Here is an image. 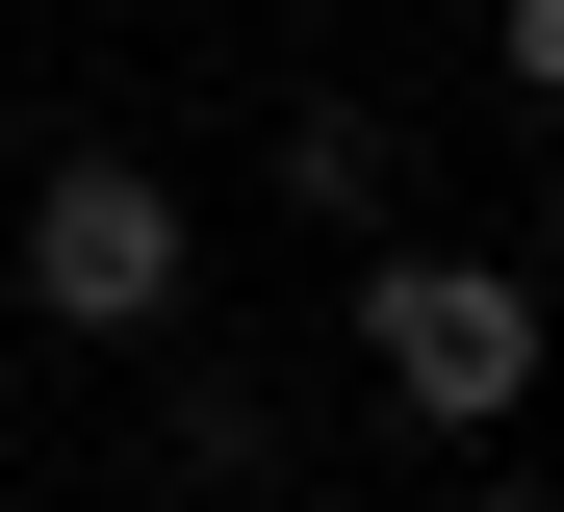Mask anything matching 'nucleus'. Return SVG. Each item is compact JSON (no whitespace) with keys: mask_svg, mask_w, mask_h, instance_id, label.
<instances>
[{"mask_svg":"<svg viewBox=\"0 0 564 512\" xmlns=\"http://www.w3.org/2000/svg\"><path fill=\"white\" fill-rule=\"evenodd\" d=\"M359 359H386L411 436H513V410H539V282H488V257H359Z\"/></svg>","mask_w":564,"mask_h":512,"instance_id":"1","label":"nucleus"},{"mask_svg":"<svg viewBox=\"0 0 564 512\" xmlns=\"http://www.w3.org/2000/svg\"><path fill=\"white\" fill-rule=\"evenodd\" d=\"M180 282H206V231H180L154 154H52L26 179V307H52V334H154Z\"/></svg>","mask_w":564,"mask_h":512,"instance_id":"2","label":"nucleus"},{"mask_svg":"<svg viewBox=\"0 0 564 512\" xmlns=\"http://www.w3.org/2000/svg\"><path fill=\"white\" fill-rule=\"evenodd\" d=\"M513 102H539V129H564V0H513Z\"/></svg>","mask_w":564,"mask_h":512,"instance_id":"3","label":"nucleus"},{"mask_svg":"<svg viewBox=\"0 0 564 512\" xmlns=\"http://www.w3.org/2000/svg\"><path fill=\"white\" fill-rule=\"evenodd\" d=\"M462 512H564V487H462Z\"/></svg>","mask_w":564,"mask_h":512,"instance_id":"4","label":"nucleus"}]
</instances>
